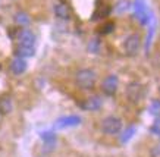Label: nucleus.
<instances>
[{
  "mask_svg": "<svg viewBox=\"0 0 160 157\" xmlns=\"http://www.w3.org/2000/svg\"><path fill=\"white\" fill-rule=\"evenodd\" d=\"M75 82L81 90H92L97 84V74L90 68H84L79 69L75 75Z\"/></svg>",
  "mask_w": 160,
  "mask_h": 157,
  "instance_id": "obj_1",
  "label": "nucleus"
},
{
  "mask_svg": "<svg viewBox=\"0 0 160 157\" xmlns=\"http://www.w3.org/2000/svg\"><path fill=\"white\" fill-rule=\"evenodd\" d=\"M122 128H123V123L118 116H107L100 123V129L106 135H118L122 131Z\"/></svg>",
  "mask_w": 160,
  "mask_h": 157,
  "instance_id": "obj_2",
  "label": "nucleus"
},
{
  "mask_svg": "<svg viewBox=\"0 0 160 157\" xmlns=\"http://www.w3.org/2000/svg\"><path fill=\"white\" fill-rule=\"evenodd\" d=\"M140 47H141V38L140 35L135 34V32L128 35L125 41H123V44H122V50H123V53L128 57H134L140 52Z\"/></svg>",
  "mask_w": 160,
  "mask_h": 157,
  "instance_id": "obj_3",
  "label": "nucleus"
},
{
  "mask_svg": "<svg viewBox=\"0 0 160 157\" xmlns=\"http://www.w3.org/2000/svg\"><path fill=\"white\" fill-rule=\"evenodd\" d=\"M126 98L131 104H140L144 98V87L140 82H131L126 87Z\"/></svg>",
  "mask_w": 160,
  "mask_h": 157,
  "instance_id": "obj_4",
  "label": "nucleus"
},
{
  "mask_svg": "<svg viewBox=\"0 0 160 157\" xmlns=\"http://www.w3.org/2000/svg\"><path fill=\"white\" fill-rule=\"evenodd\" d=\"M81 123V118L78 115H68V116H62L54 122V126L58 129H65V128H73L78 126Z\"/></svg>",
  "mask_w": 160,
  "mask_h": 157,
  "instance_id": "obj_5",
  "label": "nucleus"
},
{
  "mask_svg": "<svg viewBox=\"0 0 160 157\" xmlns=\"http://www.w3.org/2000/svg\"><path fill=\"white\" fill-rule=\"evenodd\" d=\"M118 85H119V78H118V75H115V74L107 75L106 78L103 79V84H102L103 91H104V94H107V96H112V94L116 93Z\"/></svg>",
  "mask_w": 160,
  "mask_h": 157,
  "instance_id": "obj_6",
  "label": "nucleus"
},
{
  "mask_svg": "<svg viewBox=\"0 0 160 157\" xmlns=\"http://www.w3.org/2000/svg\"><path fill=\"white\" fill-rule=\"evenodd\" d=\"M135 18L140 21L142 25H147L148 21V9H147L146 0H135Z\"/></svg>",
  "mask_w": 160,
  "mask_h": 157,
  "instance_id": "obj_7",
  "label": "nucleus"
},
{
  "mask_svg": "<svg viewBox=\"0 0 160 157\" xmlns=\"http://www.w3.org/2000/svg\"><path fill=\"white\" fill-rule=\"evenodd\" d=\"M53 12L58 19H62V21L71 19V10H69V6L66 5V3H62V2L56 3L53 7Z\"/></svg>",
  "mask_w": 160,
  "mask_h": 157,
  "instance_id": "obj_8",
  "label": "nucleus"
},
{
  "mask_svg": "<svg viewBox=\"0 0 160 157\" xmlns=\"http://www.w3.org/2000/svg\"><path fill=\"white\" fill-rule=\"evenodd\" d=\"M27 68H28V63H27V60L24 59V57H15L13 60H12V63H10V71H12V74L15 75H22L27 71Z\"/></svg>",
  "mask_w": 160,
  "mask_h": 157,
  "instance_id": "obj_9",
  "label": "nucleus"
},
{
  "mask_svg": "<svg viewBox=\"0 0 160 157\" xmlns=\"http://www.w3.org/2000/svg\"><path fill=\"white\" fill-rule=\"evenodd\" d=\"M35 50H37V46L35 44H18L16 47V54L19 57H32L35 54Z\"/></svg>",
  "mask_w": 160,
  "mask_h": 157,
  "instance_id": "obj_10",
  "label": "nucleus"
},
{
  "mask_svg": "<svg viewBox=\"0 0 160 157\" xmlns=\"http://www.w3.org/2000/svg\"><path fill=\"white\" fill-rule=\"evenodd\" d=\"M18 44H35V35L31 30H22L18 32Z\"/></svg>",
  "mask_w": 160,
  "mask_h": 157,
  "instance_id": "obj_11",
  "label": "nucleus"
},
{
  "mask_svg": "<svg viewBox=\"0 0 160 157\" xmlns=\"http://www.w3.org/2000/svg\"><path fill=\"white\" fill-rule=\"evenodd\" d=\"M102 104H103L102 98L97 97V96H94V97H90L84 101L82 107L85 109V110H88V112H94V110H98V109L102 107Z\"/></svg>",
  "mask_w": 160,
  "mask_h": 157,
  "instance_id": "obj_12",
  "label": "nucleus"
},
{
  "mask_svg": "<svg viewBox=\"0 0 160 157\" xmlns=\"http://www.w3.org/2000/svg\"><path fill=\"white\" fill-rule=\"evenodd\" d=\"M137 132V126L135 125H129V126L125 128V131L121 134V142L122 144H126V142L131 141V138L135 135Z\"/></svg>",
  "mask_w": 160,
  "mask_h": 157,
  "instance_id": "obj_13",
  "label": "nucleus"
},
{
  "mask_svg": "<svg viewBox=\"0 0 160 157\" xmlns=\"http://www.w3.org/2000/svg\"><path fill=\"white\" fill-rule=\"evenodd\" d=\"M15 22L18 25H22V27H25V25H28L29 22H31V19H29V16L25 13V12H16L15 13Z\"/></svg>",
  "mask_w": 160,
  "mask_h": 157,
  "instance_id": "obj_14",
  "label": "nucleus"
},
{
  "mask_svg": "<svg viewBox=\"0 0 160 157\" xmlns=\"http://www.w3.org/2000/svg\"><path fill=\"white\" fill-rule=\"evenodd\" d=\"M129 9V2L128 0H119V3L116 5V12L118 13H123Z\"/></svg>",
  "mask_w": 160,
  "mask_h": 157,
  "instance_id": "obj_15",
  "label": "nucleus"
},
{
  "mask_svg": "<svg viewBox=\"0 0 160 157\" xmlns=\"http://www.w3.org/2000/svg\"><path fill=\"white\" fill-rule=\"evenodd\" d=\"M98 49H100V41H98L97 38L92 40V41H90V44H88V50H90L91 53H97Z\"/></svg>",
  "mask_w": 160,
  "mask_h": 157,
  "instance_id": "obj_16",
  "label": "nucleus"
},
{
  "mask_svg": "<svg viewBox=\"0 0 160 157\" xmlns=\"http://www.w3.org/2000/svg\"><path fill=\"white\" fill-rule=\"evenodd\" d=\"M148 112H151V115H154V116L159 115V101L157 100H153V103L148 106Z\"/></svg>",
  "mask_w": 160,
  "mask_h": 157,
  "instance_id": "obj_17",
  "label": "nucleus"
},
{
  "mask_svg": "<svg viewBox=\"0 0 160 157\" xmlns=\"http://www.w3.org/2000/svg\"><path fill=\"white\" fill-rule=\"evenodd\" d=\"M153 35H154V24L151 25V28H150V34L147 35V44H146V52H148V49H150V44H151V38H153Z\"/></svg>",
  "mask_w": 160,
  "mask_h": 157,
  "instance_id": "obj_18",
  "label": "nucleus"
},
{
  "mask_svg": "<svg viewBox=\"0 0 160 157\" xmlns=\"http://www.w3.org/2000/svg\"><path fill=\"white\" fill-rule=\"evenodd\" d=\"M113 30V24H109V25H106L104 28H103V34H109L110 31Z\"/></svg>",
  "mask_w": 160,
  "mask_h": 157,
  "instance_id": "obj_19",
  "label": "nucleus"
},
{
  "mask_svg": "<svg viewBox=\"0 0 160 157\" xmlns=\"http://www.w3.org/2000/svg\"><path fill=\"white\" fill-rule=\"evenodd\" d=\"M153 132H154V134H159V120H156L154 125H153Z\"/></svg>",
  "mask_w": 160,
  "mask_h": 157,
  "instance_id": "obj_20",
  "label": "nucleus"
}]
</instances>
